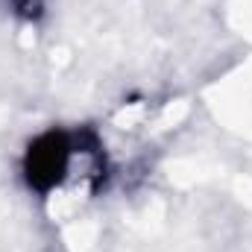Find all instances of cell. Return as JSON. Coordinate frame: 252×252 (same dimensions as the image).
I'll use <instances>...</instances> for the list:
<instances>
[{"label": "cell", "instance_id": "2", "mask_svg": "<svg viewBox=\"0 0 252 252\" xmlns=\"http://www.w3.org/2000/svg\"><path fill=\"white\" fill-rule=\"evenodd\" d=\"M21 18H27V21H35L38 15H41V9H44V0H6Z\"/></svg>", "mask_w": 252, "mask_h": 252}, {"label": "cell", "instance_id": "1", "mask_svg": "<svg viewBox=\"0 0 252 252\" xmlns=\"http://www.w3.org/2000/svg\"><path fill=\"white\" fill-rule=\"evenodd\" d=\"M70 153H73V138L62 129H50L38 135L24 156V179L35 193H50L59 188L70 167Z\"/></svg>", "mask_w": 252, "mask_h": 252}]
</instances>
